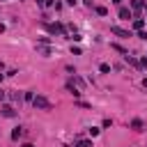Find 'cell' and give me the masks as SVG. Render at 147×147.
<instances>
[{
    "label": "cell",
    "mask_w": 147,
    "mask_h": 147,
    "mask_svg": "<svg viewBox=\"0 0 147 147\" xmlns=\"http://www.w3.org/2000/svg\"><path fill=\"white\" fill-rule=\"evenodd\" d=\"M110 32L117 34V37H129V30H124V28H119V25H110Z\"/></svg>",
    "instance_id": "277c9868"
},
{
    "label": "cell",
    "mask_w": 147,
    "mask_h": 147,
    "mask_svg": "<svg viewBox=\"0 0 147 147\" xmlns=\"http://www.w3.org/2000/svg\"><path fill=\"white\" fill-rule=\"evenodd\" d=\"M0 113H2V117H16V110H14V106H9V103H2Z\"/></svg>",
    "instance_id": "3957f363"
},
{
    "label": "cell",
    "mask_w": 147,
    "mask_h": 147,
    "mask_svg": "<svg viewBox=\"0 0 147 147\" xmlns=\"http://www.w3.org/2000/svg\"><path fill=\"white\" fill-rule=\"evenodd\" d=\"M37 51H39L44 57H46V55H51V48H48V46H41V44H39V46H37Z\"/></svg>",
    "instance_id": "ba28073f"
},
{
    "label": "cell",
    "mask_w": 147,
    "mask_h": 147,
    "mask_svg": "<svg viewBox=\"0 0 147 147\" xmlns=\"http://www.w3.org/2000/svg\"><path fill=\"white\" fill-rule=\"evenodd\" d=\"M99 69H101V74H108V71H110V64H106V62H103Z\"/></svg>",
    "instance_id": "5bb4252c"
},
{
    "label": "cell",
    "mask_w": 147,
    "mask_h": 147,
    "mask_svg": "<svg viewBox=\"0 0 147 147\" xmlns=\"http://www.w3.org/2000/svg\"><path fill=\"white\" fill-rule=\"evenodd\" d=\"M2 78H5V74H0V80H2Z\"/></svg>",
    "instance_id": "d4e9b609"
},
{
    "label": "cell",
    "mask_w": 147,
    "mask_h": 147,
    "mask_svg": "<svg viewBox=\"0 0 147 147\" xmlns=\"http://www.w3.org/2000/svg\"><path fill=\"white\" fill-rule=\"evenodd\" d=\"M21 136H23V126H16V129L11 131V140H18Z\"/></svg>",
    "instance_id": "52a82bcc"
},
{
    "label": "cell",
    "mask_w": 147,
    "mask_h": 147,
    "mask_svg": "<svg viewBox=\"0 0 147 147\" xmlns=\"http://www.w3.org/2000/svg\"><path fill=\"white\" fill-rule=\"evenodd\" d=\"M71 83H76L78 87H85V80H83L80 76H76V74H74V78H71Z\"/></svg>",
    "instance_id": "9c48e42d"
},
{
    "label": "cell",
    "mask_w": 147,
    "mask_h": 147,
    "mask_svg": "<svg viewBox=\"0 0 147 147\" xmlns=\"http://www.w3.org/2000/svg\"><path fill=\"white\" fill-rule=\"evenodd\" d=\"M140 67H142V69H147V57H142V60H140Z\"/></svg>",
    "instance_id": "ac0fdd59"
},
{
    "label": "cell",
    "mask_w": 147,
    "mask_h": 147,
    "mask_svg": "<svg viewBox=\"0 0 147 147\" xmlns=\"http://www.w3.org/2000/svg\"><path fill=\"white\" fill-rule=\"evenodd\" d=\"M113 2H115V5H119V2H122V0H113Z\"/></svg>",
    "instance_id": "603a6c76"
},
{
    "label": "cell",
    "mask_w": 147,
    "mask_h": 147,
    "mask_svg": "<svg viewBox=\"0 0 147 147\" xmlns=\"http://www.w3.org/2000/svg\"><path fill=\"white\" fill-rule=\"evenodd\" d=\"M48 41H51L48 37H39V44H41V46H48Z\"/></svg>",
    "instance_id": "2e32d148"
},
{
    "label": "cell",
    "mask_w": 147,
    "mask_h": 147,
    "mask_svg": "<svg viewBox=\"0 0 147 147\" xmlns=\"http://www.w3.org/2000/svg\"><path fill=\"white\" fill-rule=\"evenodd\" d=\"M67 2H69V5H74V2H76V0H67Z\"/></svg>",
    "instance_id": "cb8c5ba5"
},
{
    "label": "cell",
    "mask_w": 147,
    "mask_h": 147,
    "mask_svg": "<svg viewBox=\"0 0 147 147\" xmlns=\"http://www.w3.org/2000/svg\"><path fill=\"white\" fill-rule=\"evenodd\" d=\"M11 99H14V101H21L23 94H21V92H11Z\"/></svg>",
    "instance_id": "9a60e30c"
},
{
    "label": "cell",
    "mask_w": 147,
    "mask_h": 147,
    "mask_svg": "<svg viewBox=\"0 0 147 147\" xmlns=\"http://www.w3.org/2000/svg\"><path fill=\"white\" fill-rule=\"evenodd\" d=\"M32 106H34L37 110H51V101H48L46 96H41V94H37V96L32 99Z\"/></svg>",
    "instance_id": "6da1fadb"
},
{
    "label": "cell",
    "mask_w": 147,
    "mask_h": 147,
    "mask_svg": "<svg viewBox=\"0 0 147 147\" xmlns=\"http://www.w3.org/2000/svg\"><path fill=\"white\" fill-rule=\"evenodd\" d=\"M23 147H34V145L32 142H23Z\"/></svg>",
    "instance_id": "44dd1931"
},
{
    "label": "cell",
    "mask_w": 147,
    "mask_h": 147,
    "mask_svg": "<svg viewBox=\"0 0 147 147\" xmlns=\"http://www.w3.org/2000/svg\"><path fill=\"white\" fill-rule=\"evenodd\" d=\"M5 96H7V94H5V90H2V87H0V101H2V99H5Z\"/></svg>",
    "instance_id": "d6986e66"
},
{
    "label": "cell",
    "mask_w": 147,
    "mask_h": 147,
    "mask_svg": "<svg viewBox=\"0 0 147 147\" xmlns=\"http://www.w3.org/2000/svg\"><path fill=\"white\" fill-rule=\"evenodd\" d=\"M46 30L53 32V34H67V30H64L62 23H46Z\"/></svg>",
    "instance_id": "7a4b0ae2"
},
{
    "label": "cell",
    "mask_w": 147,
    "mask_h": 147,
    "mask_svg": "<svg viewBox=\"0 0 147 147\" xmlns=\"http://www.w3.org/2000/svg\"><path fill=\"white\" fill-rule=\"evenodd\" d=\"M142 7H145V9H147V2H145V5H142Z\"/></svg>",
    "instance_id": "484cf974"
},
{
    "label": "cell",
    "mask_w": 147,
    "mask_h": 147,
    "mask_svg": "<svg viewBox=\"0 0 147 147\" xmlns=\"http://www.w3.org/2000/svg\"><path fill=\"white\" fill-rule=\"evenodd\" d=\"M76 147H92V142H90V140H78Z\"/></svg>",
    "instance_id": "7c38bea8"
},
{
    "label": "cell",
    "mask_w": 147,
    "mask_h": 147,
    "mask_svg": "<svg viewBox=\"0 0 147 147\" xmlns=\"http://www.w3.org/2000/svg\"><path fill=\"white\" fill-rule=\"evenodd\" d=\"M142 5H145V2H140V0H131V7H133V9H136V11H138V9H140V7H142Z\"/></svg>",
    "instance_id": "8fae6325"
},
{
    "label": "cell",
    "mask_w": 147,
    "mask_h": 147,
    "mask_svg": "<svg viewBox=\"0 0 147 147\" xmlns=\"http://www.w3.org/2000/svg\"><path fill=\"white\" fill-rule=\"evenodd\" d=\"M96 14H99V16H106L108 9H106V7H96Z\"/></svg>",
    "instance_id": "4fadbf2b"
},
{
    "label": "cell",
    "mask_w": 147,
    "mask_h": 147,
    "mask_svg": "<svg viewBox=\"0 0 147 147\" xmlns=\"http://www.w3.org/2000/svg\"><path fill=\"white\" fill-rule=\"evenodd\" d=\"M90 136H92V138H94V136H99V129H96V126H92V129H90Z\"/></svg>",
    "instance_id": "e0dca14e"
},
{
    "label": "cell",
    "mask_w": 147,
    "mask_h": 147,
    "mask_svg": "<svg viewBox=\"0 0 147 147\" xmlns=\"http://www.w3.org/2000/svg\"><path fill=\"white\" fill-rule=\"evenodd\" d=\"M131 129H133V131H142V129H145V124H142V119H138V117H136V119L131 122Z\"/></svg>",
    "instance_id": "5b68a950"
},
{
    "label": "cell",
    "mask_w": 147,
    "mask_h": 147,
    "mask_svg": "<svg viewBox=\"0 0 147 147\" xmlns=\"http://www.w3.org/2000/svg\"><path fill=\"white\" fill-rule=\"evenodd\" d=\"M142 87H147V78H142Z\"/></svg>",
    "instance_id": "7402d4cb"
},
{
    "label": "cell",
    "mask_w": 147,
    "mask_h": 147,
    "mask_svg": "<svg viewBox=\"0 0 147 147\" xmlns=\"http://www.w3.org/2000/svg\"><path fill=\"white\" fill-rule=\"evenodd\" d=\"M133 28H136V30H142V28H145V21H142V18H136V21H133Z\"/></svg>",
    "instance_id": "30bf717a"
},
{
    "label": "cell",
    "mask_w": 147,
    "mask_h": 147,
    "mask_svg": "<svg viewBox=\"0 0 147 147\" xmlns=\"http://www.w3.org/2000/svg\"><path fill=\"white\" fill-rule=\"evenodd\" d=\"M37 5H41V7H46V0H37Z\"/></svg>",
    "instance_id": "ffe728a7"
},
{
    "label": "cell",
    "mask_w": 147,
    "mask_h": 147,
    "mask_svg": "<svg viewBox=\"0 0 147 147\" xmlns=\"http://www.w3.org/2000/svg\"><path fill=\"white\" fill-rule=\"evenodd\" d=\"M119 18H126V21H129V18H131V9H129V7H119Z\"/></svg>",
    "instance_id": "8992f818"
}]
</instances>
